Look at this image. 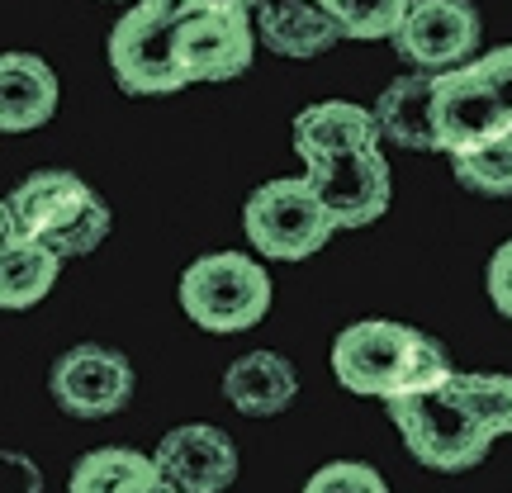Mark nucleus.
Instances as JSON below:
<instances>
[{"label":"nucleus","mask_w":512,"mask_h":493,"mask_svg":"<svg viewBox=\"0 0 512 493\" xmlns=\"http://www.w3.org/2000/svg\"><path fill=\"white\" fill-rule=\"evenodd\" d=\"M275 285L247 252H209L181 275V309L204 332H247L271 313Z\"/></svg>","instance_id":"nucleus-3"},{"label":"nucleus","mask_w":512,"mask_h":493,"mask_svg":"<svg viewBox=\"0 0 512 493\" xmlns=\"http://www.w3.org/2000/svg\"><path fill=\"white\" fill-rule=\"evenodd\" d=\"M5 204L15 219V238L48 247L57 261L91 256L110 238V204L76 171H34L29 181L15 185V195Z\"/></svg>","instance_id":"nucleus-1"},{"label":"nucleus","mask_w":512,"mask_h":493,"mask_svg":"<svg viewBox=\"0 0 512 493\" xmlns=\"http://www.w3.org/2000/svg\"><path fill=\"white\" fill-rule=\"evenodd\" d=\"M304 493H389V484L366 460H332L323 470H313Z\"/></svg>","instance_id":"nucleus-23"},{"label":"nucleus","mask_w":512,"mask_h":493,"mask_svg":"<svg viewBox=\"0 0 512 493\" xmlns=\"http://www.w3.org/2000/svg\"><path fill=\"white\" fill-rule=\"evenodd\" d=\"M394 48L422 76L465 67L479 53V10L470 0H413L394 29Z\"/></svg>","instance_id":"nucleus-9"},{"label":"nucleus","mask_w":512,"mask_h":493,"mask_svg":"<svg viewBox=\"0 0 512 493\" xmlns=\"http://www.w3.org/2000/svg\"><path fill=\"white\" fill-rule=\"evenodd\" d=\"M223 399L242 418H275L299 399V375L280 351H247L223 370Z\"/></svg>","instance_id":"nucleus-16"},{"label":"nucleus","mask_w":512,"mask_h":493,"mask_svg":"<svg viewBox=\"0 0 512 493\" xmlns=\"http://www.w3.org/2000/svg\"><path fill=\"white\" fill-rule=\"evenodd\" d=\"M152 465L162 470L176 489L185 493H223L233 489L242 460H238V441L228 437L214 422H185L171 427L157 446Z\"/></svg>","instance_id":"nucleus-12"},{"label":"nucleus","mask_w":512,"mask_h":493,"mask_svg":"<svg viewBox=\"0 0 512 493\" xmlns=\"http://www.w3.org/2000/svg\"><path fill=\"white\" fill-rule=\"evenodd\" d=\"M432 124H437V152H451V157L508 133V114L489 91V81L479 76L475 57L465 67L432 76Z\"/></svg>","instance_id":"nucleus-10"},{"label":"nucleus","mask_w":512,"mask_h":493,"mask_svg":"<svg viewBox=\"0 0 512 493\" xmlns=\"http://www.w3.org/2000/svg\"><path fill=\"white\" fill-rule=\"evenodd\" d=\"M375 128L380 138L408 147V152H437V124H432V76L408 72L389 81L375 100Z\"/></svg>","instance_id":"nucleus-17"},{"label":"nucleus","mask_w":512,"mask_h":493,"mask_svg":"<svg viewBox=\"0 0 512 493\" xmlns=\"http://www.w3.org/2000/svg\"><path fill=\"white\" fill-rule=\"evenodd\" d=\"M242 233L271 261H304L323 252L337 228L304 176H280L252 190V200L242 209Z\"/></svg>","instance_id":"nucleus-5"},{"label":"nucleus","mask_w":512,"mask_h":493,"mask_svg":"<svg viewBox=\"0 0 512 493\" xmlns=\"http://www.w3.org/2000/svg\"><path fill=\"white\" fill-rule=\"evenodd\" d=\"M0 493H43V470L24 451H0Z\"/></svg>","instance_id":"nucleus-25"},{"label":"nucleus","mask_w":512,"mask_h":493,"mask_svg":"<svg viewBox=\"0 0 512 493\" xmlns=\"http://www.w3.org/2000/svg\"><path fill=\"white\" fill-rule=\"evenodd\" d=\"M143 493H185V489H176V484H171V479L162 475V470H157V475L147 479V489Z\"/></svg>","instance_id":"nucleus-29"},{"label":"nucleus","mask_w":512,"mask_h":493,"mask_svg":"<svg viewBox=\"0 0 512 493\" xmlns=\"http://www.w3.org/2000/svg\"><path fill=\"white\" fill-rule=\"evenodd\" d=\"M110 5H124V0H110Z\"/></svg>","instance_id":"nucleus-30"},{"label":"nucleus","mask_w":512,"mask_h":493,"mask_svg":"<svg viewBox=\"0 0 512 493\" xmlns=\"http://www.w3.org/2000/svg\"><path fill=\"white\" fill-rule=\"evenodd\" d=\"M418 328L408 323H389V318H366L337 332L332 342V375L342 389L361 394V399H399L413 351H418Z\"/></svg>","instance_id":"nucleus-6"},{"label":"nucleus","mask_w":512,"mask_h":493,"mask_svg":"<svg viewBox=\"0 0 512 493\" xmlns=\"http://www.w3.org/2000/svg\"><path fill=\"white\" fill-rule=\"evenodd\" d=\"M256 29L242 10H190L176 29V62L185 86L195 81H233L252 67Z\"/></svg>","instance_id":"nucleus-11"},{"label":"nucleus","mask_w":512,"mask_h":493,"mask_svg":"<svg viewBox=\"0 0 512 493\" xmlns=\"http://www.w3.org/2000/svg\"><path fill=\"white\" fill-rule=\"evenodd\" d=\"M57 271H62V261L48 247L29 238H10L0 247V309H34L57 285Z\"/></svg>","instance_id":"nucleus-18"},{"label":"nucleus","mask_w":512,"mask_h":493,"mask_svg":"<svg viewBox=\"0 0 512 493\" xmlns=\"http://www.w3.org/2000/svg\"><path fill=\"white\" fill-rule=\"evenodd\" d=\"M304 181L323 200L332 228H370L375 219H384V209L394 200V176L380 147L304 162Z\"/></svg>","instance_id":"nucleus-7"},{"label":"nucleus","mask_w":512,"mask_h":493,"mask_svg":"<svg viewBox=\"0 0 512 493\" xmlns=\"http://www.w3.org/2000/svg\"><path fill=\"white\" fill-rule=\"evenodd\" d=\"M479 76L489 81V91L498 95V105H503V114H508V133H512V43L508 48H494V53L475 57Z\"/></svg>","instance_id":"nucleus-24"},{"label":"nucleus","mask_w":512,"mask_h":493,"mask_svg":"<svg viewBox=\"0 0 512 493\" xmlns=\"http://www.w3.org/2000/svg\"><path fill=\"white\" fill-rule=\"evenodd\" d=\"M252 29L275 57H294V62L323 57L342 38L323 0H256Z\"/></svg>","instance_id":"nucleus-13"},{"label":"nucleus","mask_w":512,"mask_h":493,"mask_svg":"<svg viewBox=\"0 0 512 493\" xmlns=\"http://www.w3.org/2000/svg\"><path fill=\"white\" fill-rule=\"evenodd\" d=\"M451 389L494 441L512 437V375H479V370L460 375V370H451Z\"/></svg>","instance_id":"nucleus-20"},{"label":"nucleus","mask_w":512,"mask_h":493,"mask_svg":"<svg viewBox=\"0 0 512 493\" xmlns=\"http://www.w3.org/2000/svg\"><path fill=\"white\" fill-rule=\"evenodd\" d=\"M152 475H157L152 456L124 451V446H100L72 465L67 493H143Z\"/></svg>","instance_id":"nucleus-19"},{"label":"nucleus","mask_w":512,"mask_h":493,"mask_svg":"<svg viewBox=\"0 0 512 493\" xmlns=\"http://www.w3.org/2000/svg\"><path fill=\"white\" fill-rule=\"evenodd\" d=\"M10 238H15V219H10V204L0 200V247H5Z\"/></svg>","instance_id":"nucleus-28"},{"label":"nucleus","mask_w":512,"mask_h":493,"mask_svg":"<svg viewBox=\"0 0 512 493\" xmlns=\"http://www.w3.org/2000/svg\"><path fill=\"white\" fill-rule=\"evenodd\" d=\"M185 5L190 10H242V15L256 10V0H185Z\"/></svg>","instance_id":"nucleus-27"},{"label":"nucleus","mask_w":512,"mask_h":493,"mask_svg":"<svg viewBox=\"0 0 512 493\" xmlns=\"http://www.w3.org/2000/svg\"><path fill=\"white\" fill-rule=\"evenodd\" d=\"M451 166H456V181L465 190L503 200V195H512V133H498V138L470 147V152H456Z\"/></svg>","instance_id":"nucleus-21"},{"label":"nucleus","mask_w":512,"mask_h":493,"mask_svg":"<svg viewBox=\"0 0 512 493\" xmlns=\"http://www.w3.org/2000/svg\"><path fill=\"white\" fill-rule=\"evenodd\" d=\"M185 15V0H133L110 29V72L128 95H176L185 86L176 62V29Z\"/></svg>","instance_id":"nucleus-4"},{"label":"nucleus","mask_w":512,"mask_h":493,"mask_svg":"<svg viewBox=\"0 0 512 493\" xmlns=\"http://www.w3.org/2000/svg\"><path fill=\"white\" fill-rule=\"evenodd\" d=\"M384 408H389V422L399 427L403 446L413 451V460H422L427 470H441V475L475 470L494 446V437L470 418V408L451 389V375L437 389H422L408 399H384Z\"/></svg>","instance_id":"nucleus-2"},{"label":"nucleus","mask_w":512,"mask_h":493,"mask_svg":"<svg viewBox=\"0 0 512 493\" xmlns=\"http://www.w3.org/2000/svg\"><path fill=\"white\" fill-rule=\"evenodd\" d=\"M413 0H323L342 38H394Z\"/></svg>","instance_id":"nucleus-22"},{"label":"nucleus","mask_w":512,"mask_h":493,"mask_svg":"<svg viewBox=\"0 0 512 493\" xmlns=\"http://www.w3.org/2000/svg\"><path fill=\"white\" fill-rule=\"evenodd\" d=\"M57 72L34 53H0V133H34L57 114Z\"/></svg>","instance_id":"nucleus-14"},{"label":"nucleus","mask_w":512,"mask_h":493,"mask_svg":"<svg viewBox=\"0 0 512 493\" xmlns=\"http://www.w3.org/2000/svg\"><path fill=\"white\" fill-rule=\"evenodd\" d=\"M489 299L503 318H512V242H503L489 261Z\"/></svg>","instance_id":"nucleus-26"},{"label":"nucleus","mask_w":512,"mask_h":493,"mask_svg":"<svg viewBox=\"0 0 512 493\" xmlns=\"http://www.w3.org/2000/svg\"><path fill=\"white\" fill-rule=\"evenodd\" d=\"M380 147V128L375 114L351 105V100H323L294 114V152L299 162H318V157H342V152H366Z\"/></svg>","instance_id":"nucleus-15"},{"label":"nucleus","mask_w":512,"mask_h":493,"mask_svg":"<svg viewBox=\"0 0 512 493\" xmlns=\"http://www.w3.org/2000/svg\"><path fill=\"white\" fill-rule=\"evenodd\" d=\"M48 394L72 418H114L133 399V361L124 351L100 347V342L67 347L48 370Z\"/></svg>","instance_id":"nucleus-8"}]
</instances>
